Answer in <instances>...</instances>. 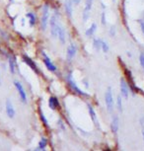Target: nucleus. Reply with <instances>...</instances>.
Segmentation results:
<instances>
[{"mask_svg":"<svg viewBox=\"0 0 144 151\" xmlns=\"http://www.w3.org/2000/svg\"><path fill=\"white\" fill-rule=\"evenodd\" d=\"M49 31H51V36L52 39H57V33H58V29L61 26L59 21V15L57 14L56 11H54L53 14L49 17Z\"/></svg>","mask_w":144,"mask_h":151,"instance_id":"1","label":"nucleus"},{"mask_svg":"<svg viewBox=\"0 0 144 151\" xmlns=\"http://www.w3.org/2000/svg\"><path fill=\"white\" fill-rule=\"evenodd\" d=\"M49 13H51V8H49L48 4H44L41 7V29L43 32H44L48 29L49 17H51Z\"/></svg>","mask_w":144,"mask_h":151,"instance_id":"2","label":"nucleus"},{"mask_svg":"<svg viewBox=\"0 0 144 151\" xmlns=\"http://www.w3.org/2000/svg\"><path fill=\"white\" fill-rule=\"evenodd\" d=\"M65 79H66V82L68 83V85H69V87L71 88V89L74 91L76 94L82 96V97H85V96H87V93H85L83 90H81L79 88V86L76 84V81H75L74 77H73L72 75V72H68L66 74V76H65Z\"/></svg>","mask_w":144,"mask_h":151,"instance_id":"3","label":"nucleus"},{"mask_svg":"<svg viewBox=\"0 0 144 151\" xmlns=\"http://www.w3.org/2000/svg\"><path fill=\"white\" fill-rule=\"evenodd\" d=\"M105 104H106V108L109 113H112L114 111V95H112V88L109 87L105 92Z\"/></svg>","mask_w":144,"mask_h":151,"instance_id":"4","label":"nucleus"},{"mask_svg":"<svg viewBox=\"0 0 144 151\" xmlns=\"http://www.w3.org/2000/svg\"><path fill=\"white\" fill-rule=\"evenodd\" d=\"M93 4H94V0H85L84 3V8L82 10V21L83 23H87L89 18H90L91 11L93 8Z\"/></svg>","mask_w":144,"mask_h":151,"instance_id":"5","label":"nucleus"},{"mask_svg":"<svg viewBox=\"0 0 144 151\" xmlns=\"http://www.w3.org/2000/svg\"><path fill=\"white\" fill-rule=\"evenodd\" d=\"M41 57H43L44 64V66L46 67V69H48V71H51V72H55L57 70V67H56L55 64L52 62L51 59L49 58V56L46 53V51H41Z\"/></svg>","mask_w":144,"mask_h":151,"instance_id":"6","label":"nucleus"},{"mask_svg":"<svg viewBox=\"0 0 144 151\" xmlns=\"http://www.w3.org/2000/svg\"><path fill=\"white\" fill-rule=\"evenodd\" d=\"M14 86L15 88H16L18 94H19V97H20V100L22 101L23 103H27V93H26L25 91V88L23 87L22 83L19 82V81H14Z\"/></svg>","mask_w":144,"mask_h":151,"instance_id":"7","label":"nucleus"},{"mask_svg":"<svg viewBox=\"0 0 144 151\" xmlns=\"http://www.w3.org/2000/svg\"><path fill=\"white\" fill-rule=\"evenodd\" d=\"M77 54V46L74 43H71L67 48L66 51V59L68 61H71L75 58Z\"/></svg>","mask_w":144,"mask_h":151,"instance_id":"8","label":"nucleus"},{"mask_svg":"<svg viewBox=\"0 0 144 151\" xmlns=\"http://www.w3.org/2000/svg\"><path fill=\"white\" fill-rule=\"evenodd\" d=\"M119 91L122 97H124L125 100H127L128 97H129V87H128L127 83L125 82L124 78H122L119 81Z\"/></svg>","mask_w":144,"mask_h":151,"instance_id":"9","label":"nucleus"},{"mask_svg":"<svg viewBox=\"0 0 144 151\" xmlns=\"http://www.w3.org/2000/svg\"><path fill=\"white\" fill-rule=\"evenodd\" d=\"M22 59L24 60V62L27 65L30 67L31 69L34 70V71L36 72V73H39V68H38V66H37V64H36V62L33 60L31 57H29L28 55H26V54H24V55H22Z\"/></svg>","mask_w":144,"mask_h":151,"instance_id":"10","label":"nucleus"},{"mask_svg":"<svg viewBox=\"0 0 144 151\" xmlns=\"http://www.w3.org/2000/svg\"><path fill=\"white\" fill-rule=\"evenodd\" d=\"M73 2L72 0H65L64 1V11H65V14L68 18L71 19L72 16H73Z\"/></svg>","mask_w":144,"mask_h":151,"instance_id":"11","label":"nucleus"},{"mask_svg":"<svg viewBox=\"0 0 144 151\" xmlns=\"http://www.w3.org/2000/svg\"><path fill=\"white\" fill-rule=\"evenodd\" d=\"M6 114L7 116L9 117L10 119H13L15 117V114H16V112H15V109L14 107H13V104L11 102V100L8 99V100L6 101Z\"/></svg>","mask_w":144,"mask_h":151,"instance_id":"12","label":"nucleus"},{"mask_svg":"<svg viewBox=\"0 0 144 151\" xmlns=\"http://www.w3.org/2000/svg\"><path fill=\"white\" fill-rule=\"evenodd\" d=\"M119 129V119L117 116H112V123H111V129L112 133H117Z\"/></svg>","mask_w":144,"mask_h":151,"instance_id":"13","label":"nucleus"},{"mask_svg":"<svg viewBox=\"0 0 144 151\" xmlns=\"http://www.w3.org/2000/svg\"><path fill=\"white\" fill-rule=\"evenodd\" d=\"M57 39H58L59 43L61 44V45H65V43H66V31H65V29L62 27V25L60 26L58 29Z\"/></svg>","mask_w":144,"mask_h":151,"instance_id":"14","label":"nucleus"},{"mask_svg":"<svg viewBox=\"0 0 144 151\" xmlns=\"http://www.w3.org/2000/svg\"><path fill=\"white\" fill-rule=\"evenodd\" d=\"M59 106H60L59 101L56 97H54V96H51V97L48 98V107H49V109L55 111L59 108Z\"/></svg>","mask_w":144,"mask_h":151,"instance_id":"15","label":"nucleus"},{"mask_svg":"<svg viewBox=\"0 0 144 151\" xmlns=\"http://www.w3.org/2000/svg\"><path fill=\"white\" fill-rule=\"evenodd\" d=\"M87 109H88L89 116H90L92 122L96 124V126H98V118H97V114H96L95 109L93 108V106L91 105V104H87Z\"/></svg>","mask_w":144,"mask_h":151,"instance_id":"16","label":"nucleus"},{"mask_svg":"<svg viewBox=\"0 0 144 151\" xmlns=\"http://www.w3.org/2000/svg\"><path fill=\"white\" fill-rule=\"evenodd\" d=\"M26 17H27V19H28L30 27H35L37 22H38V17H37V15L35 14V13L28 12L27 14H26Z\"/></svg>","mask_w":144,"mask_h":151,"instance_id":"17","label":"nucleus"},{"mask_svg":"<svg viewBox=\"0 0 144 151\" xmlns=\"http://www.w3.org/2000/svg\"><path fill=\"white\" fill-rule=\"evenodd\" d=\"M97 30H98V26H97L96 23H93V24L91 25L87 30H86V32H85L86 38H88V39L93 38L94 35H95L96 32H97Z\"/></svg>","mask_w":144,"mask_h":151,"instance_id":"18","label":"nucleus"},{"mask_svg":"<svg viewBox=\"0 0 144 151\" xmlns=\"http://www.w3.org/2000/svg\"><path fill=\"white\" fill-rule=\"evenodd\" d=\"M8 65H9L10 73L14 75L15 71H16V60H15L14 56H12V55L8 56Z\"/></svg>","mask_w":144,"mask_h":151,"instance_id":"19","label":"nucleus"},{"mask_svg":"<svg viewBox=\"0 0 144 151\" xmlns=\"http://www.w3.org/2000/svg\"><path fill=\"white\" fill-rule=\"evenodd\" d=\"M94 51L99 53L101 51V46H102V39L100 38H94L93 39V43H92Z\"/></svg>","mask_w":144,"mask_h":151,"instance_id":"20","label":"nucleus"},{"mask_svg":"<svg viewBox=\"0 0 144 151\" xmlns=\"http://www.w3.org/2000/svg\"><path fill=\"white\" fill-rule=\"evenodd\" d=\"M46 145H48V140H46V137H41L40 142H39V146L37 150H44L46 148Z\"/></svg>","mask_w":144,"mask_h":151,"instance_id":"21","label":"nucleus"},{"mask_svg":"<svg viewBox=\"0 0 144 151\" xmlns=\"http://www.w3.org/2000/svg\"><path fill=\"white\" fill-rule=\"evenodd\" d=\"M101 51H103L104 53H108L110 51V45L107 41L102 40V46H101Z\"/></svg>","mask_w":144,"mask_h":151,"instance_id":"22","label":"nucleus"},{"mask_svg":"<svg viewBox=\"0 0 144 151\" xmlns=\"http://www.w3.org/2000/svg\"><path fill=\"white\" fill-rule=\"evenodd\" d=\"M117 110H119V113H122V99L120 96H117Z\"/></svg>","mask_w":144,"mask_h":151,"instance_id":"23","label":"nucleus"},{"mask_svg":"<svg viewBox=\"0 0 144 151\" xmlns=\"http://www.w3.org/2000/svg\"><path fill=\"white\" fill-rule=\"evenodd\" d=\"M56 126H57V129H59L60 131H65V124H64V122H62V119H58L56 122Z\"/></svg>","mask_w":144,"mask_h":151,"instance_id":"24","label":"nucleus"},{"mask_svg":"<svg viewBox=\"0 0 144 151\" xmlns=\"http://www.w3.org/2000/svg\"><path fill=\"white\" fill-rule=\"evenodd\" d=\"M116 34H117V28H116V26H111V27H110V30H109L110 37H112V38L116 37Z\"/></svg>","mask_w":144,"mask_h":151,"instance_id":"25","label":"nucleus"},{"mask_svg":"<svg viewBox=\"0 0 144 151\" xmlns=\"http://www.w3.org/2000/svg\"><path fill=\"white\" fill-rule=\"evenodd\" d=\"M138 24H139V28L141 31V34H142L143 38H144V19H139L137 21Z\"/></svg>","mask_w":144,"mask_h":151,"instance_id":"26","label":"nucleus"},{"mask_svg":"<svg viewBox=\"0 0 144 151\" xmlns=\"http://www.w3.org/2000/svg\"><path fill=\"white\" fill-rule=\"evenodd\" d=\"M40 117H41V122H43V123H44V126H48V119H46V117H44V114L43 112H41V113H40Z\"/></svg>","mask_w":144,"mask_h":151,"instance_id":"27","label":"nucleus"},{"mask_svg":"<svg viewBox=\"0 0 144 151\" xmlns=\"http://www.w3.org/2000/svg\"><path fill=\"white\" fill-rule=\"evenodd\" d=\"M101 22H102V25L106 26L107 25V20H106V12L103 11L101 14Z\"/></svg>","mask_w":144,"mask_h":151,"instance_id":"28","label":"nucleus"},{"mask_svg":"<svg viewBox=\"0 0 144 151\" xmlns=\"http://www.w3.org/2000/svg\"><path fill=\"white\" fill-rule=\"evenodd\" d=\"M139 63H140V66L142 67V69L144 71V53L139 54Z\"/></svg>","mask_w":144,"mask_h":151,"instance_id":"29","label":"nucleus"},{"mask_svg":"<svg viewBox=\"0 0 144 151\" xmlns=\"http://www.w3.org/2000/svg\"><path fill=\"white\" fill-rule=\"evenodd\" d=\"M82 83H83V85H84L85 87L88 89V88H89V83H88V80L86 79V78H84V79L82 80Z\"/></svg>","mask_w":144,"mask_h":151,"instance_id":"30","label":"nucleus"},{"mask_svg":"<svg viewBox=\"0 0 144 151\" xmlns=\"http://www.w3.org/2000/svg\"><path fill=\"white\" fill-rule=\"evenodd\" d=\"M0 33H1V37L2 38H4L5 40H7V39H8V36H6V33H4V32H2V31H0Z\"/></svg>","mask_w":144,"mask_h":151,"instance_id":"31","label":"nucleus"},{"mask_svg":"<svg viewBox=\"0 0 144 151\" xmlns=\"http://www.w3.org/2000/svg\"><path fill=\"white\" fill-rule=\"evenodd\" d=\"M72 2H73V4H74V5L78 6V5L81 3V0H72Z\"/></svg>","mask_w":144,"mask_h":151,"instance_id":"32","label":"nucleus"},{"mask_svg":"<svg viewBox=\"0 0 144 151\" xmlns=\"http://www.w3.org/2000/svg\"><path fill=\"white\" fill-rule=\"evenodd\" d=\"M142 137H143V141H144V127H143V129H142Z\"/></svg>","mask_w":144,"mask_h":151,"instance_id":"33","label":"nucleus"},{"mask_svg":"<svg viewBox=\"0 0 144 151\" xmlns=\"http://www.w3.org/2000/svg\"><path fill=\"white\" fill-rule=\"evenodd\" d=\"M36 151H46V149H44V150H36Z\"/></svg>","mask_w":144,"mask_h":151,"instance_id":"34","label":"nucleus"},{"mask_svg":"<svg viewBox=\"0 0 144 151\" xmlns=\"http://www.w3.org/2000/svg\"><path fill=\"white\" fill-rule=\"evenodd\" d=\"M9 1H11V2H12V1H13V0H9Z\"/></svg>","mask_w":144,"mask_h":151,"instance_id":"35","label":"nucleus"}]
</instances>
